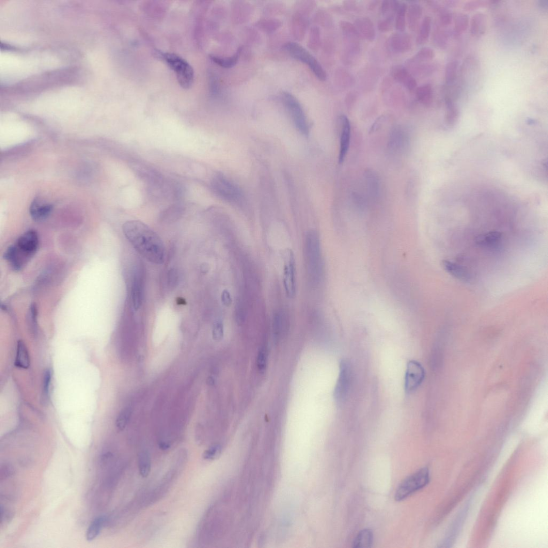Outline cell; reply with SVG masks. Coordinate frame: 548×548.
<instances>
[{
	"mask_svg": "<svg viewBox=\"0 0 548 548\" xmlns=\"http://www.w3.org/2000/svg\"><path fill=\"white\" fill-rule=\"evenodd\" d=\"M388 44L393 52L404 53L410 51L412 49V38L407 34L395 33L389 38Z\"/></svg>",
	"mask_w": 548,
	"mask_h": 548,
	"instance_id": "14",
	"label": "cell"
},
{
	"mask_svg": "<svg viewBox=\"0 0 548 548\" xmlns=\"http://www.w3.org/2000/svg\"><path fill=\"white\" fill-rule=\"evenodd\" d=\"M391 74L393 80L403 85L408 90L413 91L417 86V83L413 76L403 66H397L393 67Z\"/></svg>",
	"mask_w": 548,
	"mask_h": 548,
	"instance_id": "15",
	"label": "cell"
},
{
	"mask_svg": "<svg viewBox=\"0 0 548 548\" xmlns=\"http://www.w3.org/2000/svg\"><path fill=\"white\" fill-rule=\"evenodd\" d=\"M213 337L215 341H220L223 337L224 328L222 322L217 321L214 323L212 331Z\"/></svg>",
	"mask_w": 548,
	"mask_h": 548,
	"instance_id": "47",
	"label": "cell"
},
{
	"mask_svg": "<svg viewBox=\"0 0 548 548\" xmlns=\"http://www.w3.org/2000/svg\"><path fill=\"white\" fill-rule=\"evenodd\" d=\"M283 282L287 297L294 298L296 295V262L294 253L291 249L287 250L284 254Z\"/></svg>",
	"mask_w": 548,
	"mask_h": 548,
	"instance_id": "10",
	"label": "cell"
},
{
	"mask_svg": "<svg viewBox=\"0 0 548 548\" xmlns=\"http://www.w3.org/2000/svg\"><path fill=\"white\" fill-rule=\"evenodd\" d=\"M408 138L405 132L401 129L393 130L390 140V147L393 150L402 151L408 143Z\"/></svg>",
	"mask_w": 548,
	"mask_h": 548,
	"instance_id": "25",
	"label": "cell"
},
{
	"mask_svg": "<svg viewBox=\"0 0 548 548\" xmlns=\"http://www.w3.org/2000/svg\"><path fill=\"white\" fill-rule=\"evenodd\" d=\"M131 167L139 178L149 185V189L158 188L166 181L157 170L141 162L134 161Z\"/></svg>",
	"mask_w": 548,
	"mask_h": 548,
	"instance_id": "11",
	"label": "cell"
},
{
	"mask_svg": "<svg viewBox=\"0 0 548 548\" xmlns=\"http://www.w3.org/2000/svg\"><path fill=\"white\" fill-rule=\"evenodd\" d=\"M352 367L351 362L343 359L339 365V373L334 390V396L339 404H343L348 398L352 382Z\"/></svg>",
	"mask_w": 548,
	"mask_h": 548,
	"instance_id": "8",
	"label": "cell"
},
{
	"mask_svg": "<svg viewBox=\"0 0 548 548\" xmlns=\"http://www.w3.org/2000/svg\"><path fill=\"white\" fill-rule=\"evenodd\" d=\"M458 69V64L457 61H451L447 64L445 70V80L447 85H451L456 81Z\"/></svg>",
	"mask_w": 548,
	"mask_h": 548,
	"instance_id": "38",
	"label": "cell"
},
{
	"mask_svg": "<svg viewBox=\"0 0 548 548\" xmlns=\"http://www.w3.org/2000/svg\"><path fill=\"white\" fill-rule=\"evenodd\" d=\"M429 481L430 472L428 468L425 467L421 468L401 483L396 491L395 500L401 501L405 499L416 491L425 487Z\"/></svg>",
	"mask_w": 548,
	"mask_h": 548,
	"instance_id": "5",
	"label": "cell"
},
{
	"mask_svg": "<svg viewBox=\"0 0 548 548\" xmlns=\"http://www.w3.org/2000/svg\"><path fill=\"white\" fill-rule=\"evenodd\" d=\"M288 322L286 316L283 312L278 311L274 315L273 329L276 341L279 340L287 330Z\"/></svg>",
	"mask_w": 548,
	"mask_h": 548,
	"instance_id": "23",
	"label": "cell"
},
{
	"mask_svg": "<svg viewBox=\"0 0 548 548\" xmlns=\"http://www.w3.org/2000/svg\"><path fill=\"white\" fill-rule=\"evenodd\" d=\"M436 12L438 14V26L445 28L452 24L453 21L452 14L448 9L440 6Z\"/></svg>",
	"mask_w": 548,
	"mask_h": 548,
	"instance_id": "36",
	"label": "cell"
},
{
	"mask_svg": "<svg viewBox=\"0 0 548 548\" xmlns=\"http://www.w3.org/2000/svg\"><path fill=\"white\" fill-rule=\"evenodd\" d=\"M538 5L540 9L547 11L548 10V1L547 0H539L538 2Z\"/></svg>",
	"mask_w": 548,
	"mask_h": 548,
	"instance_id": "52",
	"label": "cell"
},
{
	"mask_svg": "<svg viewBox=\"0 0 548 548\" xmlns=\"http://www.w3.org/2000/svg\"><path fill=\"white\" fill-rule=\"evenodd\" d=\"M416 98L418 101L424 106H429L433 99V90L431 85L425 84L416 89Z\"/></svg>",
	"mask_w": 548,
	"mask_h": 548,
	"instance_id": "29",
	"label": "cell"
},
{
	"mask_svg": "<svg viewBox=\"0 0 548 548\" xmlns=\"http://www.w3.org/2000/svg\"><path fill=\"white\" fill-rule=\"evenodd\" d=\"M131 295L134 309L137 311L142 305L143 297V280L141 276L139 274L135 275Z\"/></svg>",
	"mask_w": 548,
	"mask_h": 548,
	"instance_id": "22",
	"label": "cell"
},
{
	"mask_svg": "<svg viewBox=\"0 0 548 548\" xmlns=\"http://www.w3.org/2000/svg\"><path fill=\"white\" fill-rule=\"evenodd\" d=\"M52 209L51 205L44 203L40 199H36L30 206V213L34 220L41 221L49 217Z\"/></svg>",
	"mask_w": 548,
	"mask_h": 548,
	"instance_id": "18",
	"label": "cell"
},
{
	"mask_svg": "<svg viewBox=\"0 0 548 548\" xmlns=\"http://www.w3.org/2000/svg\"><path fill=\"white\" fill-rule=\"evenodd\" d=\"M469 26V18L467 15L459 13L454 20L453 35L458 37L464 34Z\"/></svg>",
	"mask_w": 548,
	"mask_h": 548,
	"instance_id": "32",
	"label": "cell"
},
{
	"mask_svg": "<svg viewBox=\"0 0 548 548\" xmlns=\"http://www.w3.org/2000/svg\"><path fill=\"white\" fill-rule=\"evenodd\" d=\"M449 34L444 28L437 26L433 34L434 44L440 49L444 50L448 44Z\"/></svg>",
	"mask_w": 548,
	"mask_h": 548,
	"instance_id": "33",
	"label": "cell"
},
{
	"mask_svg": "<svg viewBox=\"0 0 548 548\" xmlns=\"http://www.w3.org/2000/svg\"><path fill=\"white\" fill-rule=\"evenodd\" d=\"M394 15H390L385 19L380 20L377 23V28L382 33H388L392 29L394 23Z\"/></svg>",
	"mask_w": 548,
	"mask_h": 548,
	"instance_id": "43",
	"label": "cell"
},
{
	"mask_svg": "<svg viewBox=\"0 0 548 548\" xmlns=\"http://www.w3.org/2000/svg\"><path fill=\"white\" fill-rule=\"evenodd\" d=\"M185 211L181 203H175L170 206L160 214V220L165 222H173L181 218Z\"/></svg>",
	"mask_w": 548,
	"mask_h": 548,
	"instance_id": "20",
	"label": "cell"
},
{
	"mask_svg": "<svg viewBox=\"0 0 548 548\" xmlns=\"http://www.w3.org/2000/svg\"><path fill=\"white\" fill-rule=\"evenodd\" d=\"M435 56V53L433 49L425 47L422 48L409 61L413 62V63H426L433 60Z\"/></svg>",
	"mask_w": 548,
	"mask_h": 548,
	"instance_id": "35",
	"label": "cell"
},
{
	"mask_svg": "<svg viewBox=\"0 0 548 548\" xmlns=\"http://www.w3.org/2000/svg\"><path fill=\"white\" fill-rule=\"evenodd\" d=\"M51 380V372L50 370H46V371L44 374V382H43V397L44 399L46 400L48 398L49 395V391L50 387V383Z\"/></svg>",
	"mask_w": 548,
	"mask_h": 548,
	"instance_id": "46",
	"label": "cell"
},
{
	"mask_svg": "<svg viewBox=\"0 0 548 548\" xmlns=\"http://www.w3.org/2000/svg\"><path fill=\"white\" fill-rule=\"evenodd\" d=\"M344 40L345 51L344 57L347 63H351L352 58L359 55L360 51V39L361 38L356 27L352 23L343 21L341 22Z\"/></svg>",
	"mask_w": 548,
	"mask_h": 548,
	"instance_id": "9",
	"label": "cell"
},
{
	"mask_svg": "<svg viewBox=\"0 0 548 548\" xmlns=\"http://www.w3.org/2000/svg\"><path fill=\"white\" fill-rule=\"evenodd\" d=\"M106 521L107 518L105 515L99 516L92 521L86 533V538L88 541H92L98 536Z\"/></svg>",
	"mask_w": 548,
	"mask_h": 548,
	"instance_id": "26",
	"label": "cell"
},
{
	"mask_svg": "<svg viewBox=\"0 0 548 548\" xmlns=\"http://www.w3.org/2000/svg\"><path fill=\"white\" fill-rule=\"evenodd\" d=\"M373 543V534L371 530L366 529L361 530L354 538L353 547H370Z\"/></svg>",
	"mask_w": 548,
	"mask_h": 548,
	"instance_id": "30",
	"label": "cell"
},
{
	"mask_svg": "<svg viewBox=\"0 0 548 548\" xmlns=\"http://www.w3.org/2000/svg\"><path fill=\"white\" fill-rule=\"evenodd\" d=\"M267 365V354L264 350H262L259 352L257 366L261 371H264Z\"/></svg>",
	"mask_w": 548,
	"mask_h": 548,
	"instance_id": "49",
	"label": "cell"
},
{
	"mask_svg": "<svg viewBox=\"0 0 548 548\" xmlns=\"http://www.w3.org/2000/svg\"><path fill=\"white\" fill-rule=\"evenodd\" d=\"M340 122L342 126L341 135L340 138V146H339V163L342 164L348 152L351 137V125L350 121L346 116L342 115L340 118Z\"/></svg>",
	"mask_w": 548,
	"mask_h": 548,
	"instance_id": "13",
	"label": "cell"
},
{
	"mask_svg": "<svg viewBox=\"0 0 548 548\" xmlns=\"http://www.w3.org/2000/svg\"><path fill=\"white\" fill-rule=\"evenodd\" d=\"M37 308L36 304H33L31 306L30 309V322L31 327H32L33 333L35 334L37 331Z\"/></svg>",
	"mask_w": 548,
	"mask_h": 548,
	"instance_id": "48",
	"label": "cell"
},
{
	"mask_svg": "<svg viewBox=\"0 0 548 548\" xmlns=\"http://www.w3.org/2000/svg\"><path fill=\"white\" fill-rule=\"evenodd\" d=\"M407 9V6L406 4L400 3L396 13V17L395 25L396 29L398 30L400 33H403L405 29Z\"/></svg>",
	"mask_w": 548,
	"mask_h": 548,
	"instance_id": "37",
	"label": "cell"
},
{
	"mask_svg": "<svg viewBox=\"0 0 548 548\" xmlns=\"http://www.w3.org/2000/svg\"><path fill=\"white\" fill-rule=\"evenodd\" d=\"M211 186L214 194L225 201L238 205L243 203L242 191L225 175H215L211 182Z\"/></svg>",
	"mask_w": 548,
	"mask_h": 548,
	"instance_id": "4",
	"label": "cell"
},
{
	"mask_svg": "<svg viewBox=\"0 0 548 548\" xmlns=\"http://www.w3.org/2000/svg\"><path fill=\"white\" fill-rule=\"evenodd\" d=\"M221 451L219 445H214L206 450L203 453V458L205 460H212L217 457Z\"/></svg>",
	"mask_w": 548,
	"mask_h": 548,
	"instance_id": "45",
	"label": "cell"
},
{
	"mask_svg": "<svg viewBox=\"0 0 548 548\" xmlns=\"http://www.w3.org/2000/svg\"><path fill=\"white\" fill-rule=\"evenodd\" d=\"M284 49L292 58L302 62L309 67L320 81H325L327 80L326 72L324 70L319 61L302 46L297 43L290 42L284 46Z\"/></svg>",
	"mask_w": 548,
	"mask_h": 548,
	"instance_id": "6",
	"label": "cell"
},
{
	"mask_svg": "<svg viewBox=\"0 0 548 548\" xmlns=\"http://www.w3.org/2000/svg\"><path fill=\"white\" fill-rule=\"evenodd\" d=\"M282 96L284 104L296 128L301 134L308 136L310 127L302 105L298 99L289 92H284Z\"/></svg>",
	"mask_w": 548,
	"mask_h": 548,
	"instance_id": "7",
	"label": "cell"
},
{
	"mask_svg": "<svg viewBox=\"0 0 548 548\" xmlns=\"http://www.w3.org/2000/svg\"><path fill=\"white\" fill-rule=\"evenodd\" d=\"M487 17L482 13L475 14L470 20V34L473 38H479L483 36L487 30Z\"/></svg>",
	"mask_w": 548,
	"mask_h": 548,
	"instance_id": "19",
	"label": "cell"
},
{
	"mask_svg": "<svg viewBox=\"0 0 548 548\" xmlns=\"http://www.w3.org/2000/svg\"><path fill=\"white\" fill-rule=\"evenodd\" d=\"M242 48H240L237 50L235 55L231 57L221 58L216 56H211V59L214 63L224 68H231L234 67L238 63V61L242 52Z\"/></svg>",
	"mask_w": 548,
	"mask_h": 548,
	"instance_id": "34",
	"label": "cell"
},
{
	"mask_svg": "<svg viewBox=\"0 0 548 548\" xmlns=\"http://www.w3.org/2000/svg\"><path fill=\"white\" fill-rule=\"evenodd\" d=\"M178 299L179 300H177V304H179V305L186 304V302H185V300L183 299L182 298H179Z\"/></svg>",
	"mask_w": 548,
	"mask_h": 548,
	"instance_id": "54",
	"label": "cell"
},
{
	"mask_svg": "<svg viewBox=\"0 0 548 548\" xmlns=\"http://www.w3.org/2000/svg\"><path fill=\"white\" fill-rule=\"evenodd\" d=\"M221 300L223 304L226 307H230L233 303L230 292L227 290H223L221 295Z\"/></svg>",
	"mask_w": 548,
	"mask_h": 548,
	"instance_id": "50",
	"label": "cell"
},
{
	"mask_svg": "<svg viewBox=\"0 0 548 548\" xmlns=\"http://www.w3.org/2000/svg\"><path fill=\"white\" fill-rule=\"evenodd\" d=\"M38 245L39 238L36 231H28L18 239L16 244L8 249L5 253V258L14 269L19 271L34 256Z\"/></svg>",
	"mask_w": 548,
	"mask_h": 548,
	"instance_id": "2",
	"label": "cell"
},
{
	"mask_svg": "<svg viewBox=\"0 0 548 548\" xmlns=\"http://www.w3.org/2000/svg\"><path fill=\"white\" fill-rule=\"evenodd\" d=\"M177 280H178V276H177L176 272L174 269L171 270L168 274V282L170 286L175 287Z\"/></svg>",
	"mask_w": 548,
	"mask_h": 548,
	"instance_id": "51",
	"label": "cell"
},
{
	"mask_svg": "<svg viewBox=\"0 0 548 548\" xmlns=\"http://www.w3.org/2000/svg\"><path fill=\"white\" fill-rule=\"evenodd\" d=\"M138 467L139 472L144 478L148 477L151 471L152 462L150 452L144 450L138 453Z\"/></svg>",
	"mask_w": 548,
	"mask_h": 548,
	"instance_id": "24",
	"label": "cell"
},
{
	"mask_svg": "<svg viewBox=\"0 0 548 548\" xmlns=\"http://www.w3.org/2000/svg\"><path fill=\"white\" fill-rule=\"evenodd\" d=\"M366 175L370 190H371L374 195H377L379 191V181L377 177L372 172H367Z\"/></svg>",
	"mask_w": 548,
	"mask_h": 548,
	"instance_id": "44",
	"label": "cell"
},
{
	"mask_svg": "<svg viewBox=\"0 0 548 548\" xmlns=\"http://www.w3.org/2000/svg\"><path fill=\"white\" fill-rule=\"evenodd\" d=\"M446 107V120L449 124H453L458 119L459 111L458 107L449 97L445 98Z\"/></svg>",
	"mask_w": 548,
	"mask_h": 548,
	"instance_id": "39",
	"label": "cell"
},
{
	"mask_svg": "<svg viewBox=\"0 0 548 548\" xmlns=\"http://www.w3.org/2000/svg\"><path fill=\"white\" fill-rule=\"evenodd\" d=\"M408 65L413 66V72L418 75H427L433 73L436 69L433 64L413 63L408 61Z\"/></svg>",
	"mask_w": 548,
	"mask_h": 548,
	"instance_id": "40",
	"label": "cell"
},
{
	"mask_svg": "<svg viewBox=\"0 0 548 548\" xmlns=\"http://www.w3.org/2000/svg\"><path fill=\"white\" fill-rule=\"evenodd\" d=\"M490 5H491V2L474 0L466 3L463 7V10L466 12H474Z\"/></svg>",
	"mask_w": 548,
	"mask_h": 548,
	"instance_id": "42",
	"label": "cell"
},
{
	"mask_svg": "<svg viewBox=\"0 0 548 548\" xmlns=\"http://www.w3.org/2000/svg\"><path fill=\"white\" fill-rule=\"evenodd\" d=\"M155 53L158 58L163 60L175 72L177 81L182 88L188 90L192 87L194 83L195 73L187 60L175 53L157 50Z\"/></svg>",
	"mask_w": 548,
	"mask_h": 548,
	"instance_id": "3",
	"label": "cell"
},
{
	"mask_svg": "<svg viewBox=\"0 0 548 548\" xmlns=\"http://www.w3.org/2000/svg\"><path fill=\"white\" fill-rule=\"evenodd\" d=\"M15 365L23 369H27L30 366L29 352L25 343L22 341L18 342Z\"/></svg>",
	"mask_w": 548,
	"mask_h": 548,
	"instance_id": "28",
	"label": "cell"
},
{
	"mask_svg": "<svg viewBox=\"0 0 548 548\" xmlns=\"http://www.w3.org/2000/svg\"><path fill=\"white\" fill-rule=\"evenodd\" d=\"M501 234L498 231H493L482 235L477 236L475 238L476 243L480 246L493 247L496 246L501 240Z\"/></svg>",
	"mask_w": 548,
	"mask_h": 548,
	"instance_id": "27",
	"label": "cell"
},
{
	"mask_svg": "<svg viewBox=\"0 0 548 548\" xmlns=\"http://www.w3.org/2000/svg\"><path fill=\"white\" fill-rule=\"evenodd\" d=\"M442 266L447 273L456 279L465 282L471 280V275L464 267L447 260L442 261Z\"/></svg>",
	"mask_w": 548,
	"mask_h": 548,
	"instance_id": "17",
	"label": "cell"
},
{
	"mask_svg": "<svg viewBox=\"0 0 548 548\" xmlns=\"http://www.w3.org/2000/svg\"><path fill=\"white\" fill-rule=\"evenodd\" d=\"M123 230L128 241L142 256L155 264L164 263V243L149 226L140 221H130L124 224Z\"/></svg>",
	"mask_w": 548,
	"mask_h": 548,
	"instance_id": "1",
	"label": "cell"
},
{
	"mask_svg": "<svg viewBox=\"0 0 548 548\" xmlns=\"http://www.w3.org/2000/svg\"><path fill=\"white\" fill-rule=\"evenodd\" d=\"M131 415V410L128 408L124 409L120 412L117 420H116V426L119 430L122 431L126 428L130 420Z\"/></svg>",
	"mask_w": 548,
	"mask_h": 548,
	"instance_id": "41",
	"label": "cell"
},
{
	"mask_svg": "<svg viewBox=\"0 0 548 548\" xmlns=\"http://www.w3.org/2000/svg\"><path fill=\"white\" fill-rule=\"evenodd\" d=\"M354 26L361 38L369 42L375 40V30L371 20L366 17L359 18L355 21Z\"/></svg>",
	"mask_w": 548,
	"mask_h": 548,
	"instance_id": "16",
	"label": "cell"
},
{
	"mask_svg": "<svg viewBox=\"0 0 548 548\" xmlns=\"http://www.w3.org/2000/svg\"><path fill=\"white\" fill-rule=\"evenodd\" d=\"M424 377L425 371L419 362L415 360L408 361L405 375V392L411 393L415 391L423 382Z\"/></svg>",
	"mask_w": 548,
	"mask_h": 548,
	"instance_id": "12",
	"label": "cell"
},
{
	"mask_svg": "<svg viewBox=\"0 0 548 548\" xmlns=\"http://www.w3.org/2000/svg\"><path fill=\"white\" fill-rule=\"evenodd\" d=\"M422 14L421 6L413 3L407 7L406 17L408 28L411 32H415L419 25Z\"/></svg>",
	"mask_w": 548,
	"mask_h": 548,
	"instance_id": "21",
	"label": "cell"
},
{
	"mask_svg": "<svg viewBox=\"0 0 548 548\" xmlns=\"http://www.w3.org/2000/svg\"><path fill=\"white\" fill-rule=\"evenodd\" d=\"M444 3L447 7L452 8L457 7L459 2L457 1H446Z\"/></svg>",
	"mask_w": 548,
	"mask_h": 548,
	"instance_id": "53",
	"label": "cell"
},
{
	"mask_svg": "<svg viewBox=\"0 0 548 548\" xmlns=\"http://www.w3.org/2000/svg\"><path fill=\"white\" fill-rule=\"evenodd\" d=\"M431 29V19L426 16L423 19L419 29L417 37L416 39V43L418 45H422L426 44L429 38Z\"/></svg>",
	"mask_w": 548,
	"mask_h": 548,
	"instance_id": "31",
	"label": "cell"
}]
</instances>
